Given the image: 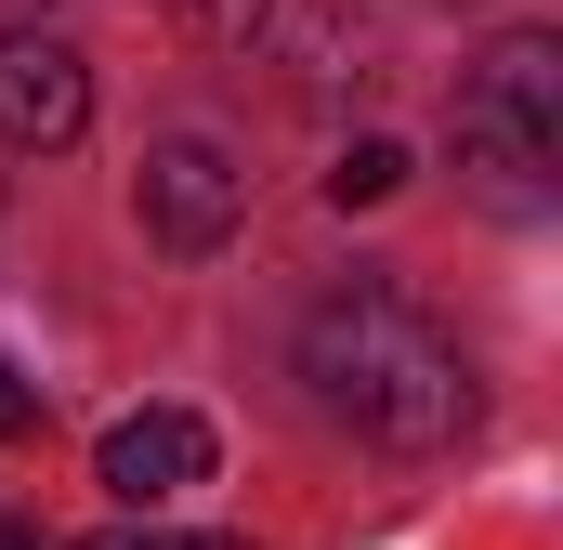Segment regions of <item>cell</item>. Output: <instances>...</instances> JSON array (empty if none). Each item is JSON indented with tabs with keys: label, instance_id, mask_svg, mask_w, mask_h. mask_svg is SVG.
I'll return each mask as SVG.
<instances>
[{
	"label": "cell",
	"instance_id": "1",
	"mask_svg": "<svg viewBox=\"0 0 563 550\" xmlns=\"http://www.w3.org/2000/svg\"><path fill=\"white\" fill-rule=\"evenodd\" d=\"M288 367H301V407L328 419V432H354V446H380V459H432V446H459L485 419L472 354L432 328L407 288H380V275L367 288H328L301 315Z\"/></svg>",
	"mask_w": 563,
	"mask_h": 550
},
{
	"label": "cell",
	"instance_id": "2",
	"mask_svg": "<svg viewBox=\"0 0 563 550\" xmlns=\"http://www.w3.org/2000/svg\"><path fill=\"white\" fill-rule=\"evenodd\" d=\"M445 144H459V184H472L498 223H538V210H551V184H563V40L551 26H511V40L459 79Z\"/></svg>",
	"mask_w": 563,
	"mask_h": 550
},
{
	"label": "cell",
	"instance_id": "3",
	"mask_svg": "<svg viewBox=\"0 0 563 550\" xmlns=\"http://www.w3.org/2000/svg\"><path fill=\"white\" fill-rule=\"evenodd\" d=\"M132 223L170 250V263H210V250L250 223V170H236V144L157 132V144H144V170H132Z\"/></svg>",
	"mask_w": 563,
	"mask_h": 550
},
{
	"label": "cell",
	"instance_id": "4",
	"mask_svg": "<svg viewBox=\"0 0 563 550\" xmlns=\"http://www.w3.org/2000/svg\"><path fill=\"white\" fill-rule=\"evenodd\" d=\"M79 132H92V66H79V40H53V26H0V144L66 157Z\"/></svg>",
	"mask_w": 563,
	"mask_h": 550
},
{
	"label": "cell",
	"instance_id": "5",
	"mask_svg": "<svg viewBox=\"0 0 563 550\" xmlns=\"http://www.w3.org/2000/svg\"><path fill=\"white\" fill-rule=\"evenodd\" d=\"M92 472H106V485H119L132 512H157V498L210 485V419H197V407H132V419H106Z\"/></svg>",
	"mask_w": 563,
	"mask_h": 550
},
{
	"label": "cell",
	"instance_id": "6",
	"mask_svg": "<svg viewBox=\"0 0 563 550\" xmlns=\"http://www.w3.org/2000/svg\"><path fill=\"white\" fill-rule=\"evenodd\" d=\"M394 184H407V144H380V132H354L328 157V210H380Z\"/></svg>",
	"mask_w": 563,
	"mask_h": 550
},
{
	"label": "cell",
	"instance_id": "7",
	"mask_svg": "<svg viewBox=\"0 0 563 550\" xmlns=\"http://www.w3.org/2000/svg\"><path fill=\"white\" fill-rule=\"evenodd\" d=\"M157 13H170L184 40H210V53H223V40H250V26H263L276 0H157Z\"/></svg>",
	"mask_w": 563,
	"mask_h": 550
},
{
	"label": "cell",
	"instance_id": "8",
	"mask_svg": "<svg viewBox=\"0 0 563 550\" xmlns=\"http://www.w3.org/2000/svg\"><path fill=\"white\" fill-rule=\"evenodd\" d=\"M66 550H250V538H184V525H106V538H66Z\"/></svg>",
	"mask_w": 563,
	"mask_h": 550
},
{
	"label": "cell",
	"instance_id": "9",
	"mask_svg": "<svg viewBox=\"0 0 563 550\" xmlns=\"http://www.w3.org/2000/svg\"><path fill=\"white\" fill-rule=\"evenodd\" d=\"M26 419H40V394H26V381H13V367H0V446H13V432H26Z\"/></svg>",
	"mask_w": 563,
	"mask_h": 550
},
{
	"label": "cell",
	"instance_id": "10",
	"mask_svg": "<svg viewBox=\"0 0 563 550\" xmlns=\"http://www.w3.org/2000/svg\"><path fill=\"white\" fill-rule=\"evenodd\" d=\"M0 550H53V538H40V525H0Z\"/></svg>",
	"mask_w": 563,
	"mask_h": 550
}]
</instances>
